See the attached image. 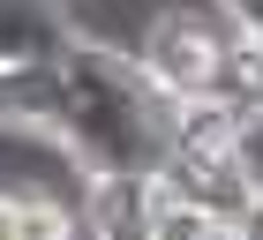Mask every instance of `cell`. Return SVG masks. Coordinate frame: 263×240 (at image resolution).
I'll use <instances>...</instances> for the list:
<instances>
[{"instance_id": "1", "label": "cell", "mask_w": 263, "mask_h": 240, "mask_svg": "<svg viewBox=\"0 0 263 240\" xmlns=\"http://www.w3.org/2000/svg\"><path fill=\"white\" fill-rule=\"evenodd\" d=\"M233 45H241V30H233V15H226L218 0H173V8H151L143 15L128 53H136V68L151 75L158 98L188 105V98H218Z\"/></svg>"}, {"instance_id": "2", "label": "cell", "mask_w": 263, "mask_h": 240, "mask_svg": "<svg viewBox=\"0 0 263 240\" xmlns=\"http://www.w3.org/2000/svg\"><path fill=\"white\" fill-rule=\"evenodd\" d=\"M165 188L181 203H196L218 233H263V188L248 180V165L233 158V143H173L158 158Z\"/></svg>"}, {"instance_id": "3", "label": "cell", "mask_w": 263, "mask_h": 240, "mask_svg": "<svg viewBox=\"0 0 263 240\" xmlns=\"http://www.w3.org/2000/svg\"><path fill=\"white\" fill-rule=\"evenodd\" d=\"M233 158H241V165H248V180L263 188V105L233 113Z\"/></svg>"}]
</instances>
